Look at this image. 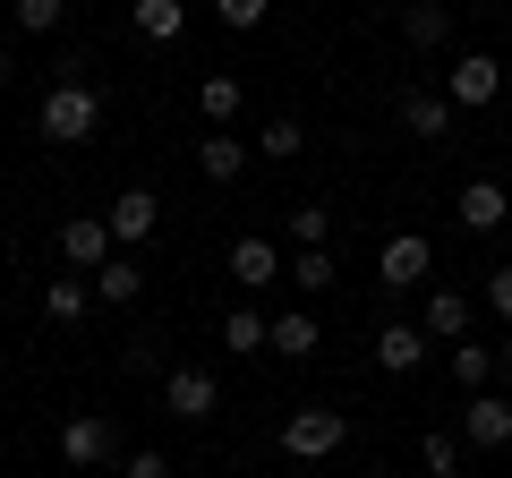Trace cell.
Masks as SVG:
<instances>
[{
    "mask_svg": "<svg viewBox=\"0 0 512 478\" xmlns=\"http://www.w3.org/2000/svg\"><path fill=\"white\" fill-rule=\"evenodd\" d=\"M43 308H52L60 325H77V316H86V282H77V274H60L52 291H43Z\"/></svg>",
    "mask_w": 512,
    "mask_h": 478,
    "instance_id": "603a6c76",
    "label": "cell"
},
{
    "mask_svg": "<svg viewBox=\"0 0 512 478\" xmlns=\"http://www.w3.org/2000/svg\"><path fill=\"white\" fill-rule=\"evenodd\" d=\"M291 239L299 248H325V205H291Z\"/></svg>",
    "mask_w": 512,
    "mask_h": 478,
    "instance_id": "4316f807",
    "label": "cell"
},
{
    "mask_svg": "<svg viewBox=\"0 0 512 478\" xmlns=\"http://www.w3.org/2000/svg\"><path fill=\"white\" fill-rule=\"evenodd\" d=\"M60 453H69L77 470H94V461L111 453V427L103 419H69V427H60Z\"/></svg>",
    "mask_w": 512,
    "mask_h": 478,
    "instance_id": "5bb4252c",
    "label": "cell"
},
{
    "mask_svg": "<svg viewBox=\"0 0 512 478\" xmlns=\"http://www.w3.org/2000/svg\"><path fill=\"white\" fill-rule=\"evenodd\" d=\"M402 35L419 43V52H436V43L453 35V9H444V0H410V9H402Z\"/></svg>",
    "mask_w": 512,
    "mask_h": 478,
    "instance_id": "7c38bea8",
    "label": "cell"
},
{
    "mask_svg": "<svg viewBox=\"0 0 512 478\" xmlns=\"http://www.w3.org/2000/svg\"><path fill=\"white\" fill-rule=\"evenodd\" d=\"M214 9H222V26H265L274 0H214Z\"/></svg>",
    "mask_w": 512,
    "mask_h": 478,
    "instance_id": "f1b7e54d",
    "label": "cell"
},
{
    "mask_svg": "<svg viewBox=\"0 0 512 478\" xmlns=\"http://www.w3.org/2000/svg\"><path fill=\"white\" fill-rule=\"evenodd\" d=\"M128 18H137V35H146V43H180L188 9H180V0H137V9H128Z\"/></svg>",
    "mask_w": 512,
    "mask_h": 478,
    "instance_id": "9a60e30c",
    "label": "cell"
},
{
    "mask_svg": "<svg viewBox=\"0 0 512 478\" xmlns=\"http://www.w3.org/2000/svg\"><path fill=\"white\" fill-rule=\"evenodd\" d=\"M222 350H274V325H265L256 308H231L222 316Z\"/></svg>",
    "mask_w": 512,
    "mask_h": 478,
    "instance_id": "e0dca14e",
    "label": "cell"
},
{
    "mask_svg": "<svg viewBox=\"0 0 512 478\" xmlns=\"http://www.w3.org/2000/svg\"><path fill=\"white\" fill-rule=\"evenodd\" d=\"M487 368H495V359H487V342H461V350H453V376H461L470 393L487 385Z\"/></svg>",
    "mask_w": 512,
    "mask_h": 478,
    "instance_id": "d4e9b609",
    "label": "cell"
},
{
    "mask_svg": "<svg viewBox=\"0 0 512 478\" xmlns=\"http://www.w3.org/2000/svg\"><path fill=\"white\" fill-rule=\"evenodd\" d=\"M504 368H512V342H504Z\"/></svg>",
    "mask_w": 512,
    "mask_h": 478,
    "instance_id": "d6a6232c",
    "label": "cell"
},
{
    "mask_svg": "<svg viewBox=\"0 0 512 478\" xmlns=\"http://www.w3.org/2000/svg\"><path fill=\"white\" fill-rule=\"evenodd\" d=\"M427 333H444V342L470 333V299H461V291H427Z\"/></svg>",
    "mask_w": 512,
    "mask_h": 478,
    "instance_id": "ffe728a7",
    "label": "cell"
},
{
    "mask_svg": "<svg viewBox=\"0 0 512 478\" xmlns=\"http://www.w3.org/2000/svg\"><path fill=\"white\" fill-rule=\"evenodd\" d=\"M111 239H120V248H137V239L154 231V188H128V197H111Z\"/></svg>",
    "mask_w": 512,
    "mask_h": 478,
    "instance_id": "9c48e42d",
    "label": "cell"
},
{
    "mask_svg": "<svg viewBox=\"0 0 512 478\" xmlns=\"http://www.w3.org/2000/svg\"><path fill=\"white\" fill-rule=\"evenodd\" d=\"M495 77H504V69H495L487 52H461V60H453V103H461V111L495 103Z\"/></svg>",
    "mask_w": 512,
    "mask_h": 478,
    "instance_id": "ba28073f",
    "label": "cell"
},
{
    "mask_svg": "<svg viewBox=\"0 0 512 478\" xmlns=\"http://www.w3.org/2000/svg\"><path fill=\"white\" fill-rule=\"evenodd\" d=\"M282 444H291L299 461H325L333 444H342V410H291V419H282Z\"/></svg>",
    "mask_w": 512,
    "mask_h": 478,
    "instance_id": "7a4b0ae2",
    "label": "cell"
},
{
    "mask_svg": "<svg viewBox=\"0 0 512 478\" xmlns=\"http://www.w3.org/2000/svg\"><path fill=\"white\" fill-rule=\"evenodd\" d=\"M0 86H9V52H0Z\"/></svg>",
    "mask_w": 512,
    "mask_h": 478,
    "instance_id": "1f68e13d",
    "label": "cell"
},
{
    "mask_svg": "<svg viewBox=\"0 0 512 478\" xmlns=\"http://www.w3.org/2000/svg\"><path fill=\"white\" fill-rule=\"evenodd\" d=\"M316 342H325V333H316V316H274V350H282V359H308Z\"/></svg>",
    "mask_w": 512,
    "mask_h": 478,
    "instance_id": "44dd1931",
    "label": "cell"
},
{
    "mask_svg": "<svg viewBox=\"0 0 512 478\" xmlns=\"http://www.w3.org/2000/svg\"><path fill=\"white\" fill-rule=\"evenodd\" d=\"M120 478H171V461H163V453H137V461H128Z\"/></svg>",
    "mask_w": 512,
    "mask_h": 478,
    "instance_id": "4dcf8cb0",
    "label": "cell"
},
{
    "mask_svg": "<svg viewBox=\"0 0 512 478\" xmlns=\"http://www.w3.org/2000/svg\"><path fill=\"white\" fill-rule=\"evenodd\" d=\"M163 410H171V419H214V376H205V368H180V376L163 385Z\"/></svg>",
    "mask_w": 512,
    "mask_h": 478,
    "instance_id": "5b68a950",
    "label": "cell"
},
{
    "mask_svg": "<svg viewBox=\"0 0 512 478\" xmlns=\"http://www.w3.org/2000/svg\"><path fill=\"white\" fill-rule=\"evenodd\" d=\"M94 120H103V94H94L86 77H60V86L43 94V137H52V146H86Z\"/></svg>",
    "mask_w": 512,
    "mask_h": 478,
    "instance_id": "6da1fadb",
    "label": "cell"
},
{
    "mask_svg": "<svg viewBox=\"0 0 512 478\" xmlns=\"http://www.w3.org/2000/svg\"><path fill=\"white\" fill-rule=\"evenodd\" d=\"M291 282H299V291H325V282H333V257H325V248H299Z\"/></svg>",
    "mask_w": 512,
    "mask_h": 478,
    "instance_id": "484cf974",
    "label": "cell"
},
{
    "mask_svg": "<svg viewBox=\"0 0 512 478\" xmlns=\"http://www.w3.org/2000/svg\"><path fill=\"white\" fill-rule=\"evenodd\" d=\"M453 214H461V231H495V222L512 214V197H504L495 180H470V188L453 197Z\"/></svg>",
    "mask_w": 512,
    "mask_h": 478,
    "instance_id": "8992f818",
    "label": "cell"
},
{
    "mask_svg": "<svg viewBox=\"0 0 512 478\" xmlns=\"http://www.w3.org/2000/svg\"><path fill=\"white\" fill-rule=\"evenodd\" d=\"M402 120H410L419 137H444V129H453V94H410Z\"/></svg>",
    "mask_w": 512,
    "mask_h": 478,
    "instance_id": "ac0fdd59",
    "label": "cell"
},
{
    "mask_svg": "<svg viewBox=\"0 0 512 478\" xmlns=\"http://www.w3.org/2000/svg\"><path fill=\"white\" fill-rule=\"evenodd\" d=\"M419 350H427V325H384V333H376V359H384L393 376L419 368Z\"/></svg>",
    "mask_w": 512,
    "mask_h": 478,
    "instance_id": "4fadbf2b",
    "label": "cell"
},
{
    "mask_svg": "<svg viewBox=\"0 0 512 478\" xmlns=\"http://www.w3.org/2000/svg\"><path fill=\"white\" fill-rule=\"evenodd\" d=\"M60 18H69V0H18V26H26V35H52Z\"/></svg>",
    "mask_w": 512,
    "mask_h": 478,
    "instance_id": "cb8c5ba5",
    "label": "cell"
},
{
    "mask_svg": "<svg viewBox=\"0 0 512 478\" xmlns=\"http://www.w3.org/2000/svg\"><path fill=\"white\" fill-rule=\"evenodd\" d=\"M231 282H248V291L282 282V257H274V239H239V248H231Z\"/></svg>",
    "mask_w": 512,
    "mask_h": 478,
    "instance_id": "30bf717a",
    "label": "cell"
},
{
    "mask_svg": "<svg viewBox=\"0 0 512 478\" xmlns=\"http://www.w3.org/2000/svg\"><path fill=\"white\" fill-rule=\"evenodd\" d=\"M487 299H495V316L512 325V265H495V274H487Z\"/></svg>",
    "mask_w": 512,
    "mask_h": 478,
    "instance_id": "f546056e",
    "label": "cell"
},
{
    "mask_svg": "<svg viewBox=\"0 0 512 478\" xmlns=\"http://www.w3.org/2000/svg\"><path fill=\"white\" fill-rule=\"evenodd\" d=\"M94 291H103V299H111V308H128V299L146 291V274H137V257H111V265H103V274H94Z\"/></svg>",
    "mask_w": 512,
    "mask_h": 478,
    "instance_id": "d6986e66",
    "label": "cell"
},
{
    "mask_svg": "<svg viewBox=\"0 0 512 478\" xmlns=\"http://www.w3.org/2000/svg\"><path fill=\"white\" fill-rule=\"evenodd\" d=\"M427 282V239L402 231V239H384V291H419Z\"/></svg>",
    "mask_w": 512,
    "mask_h": 478,
    "instance_id": "277c9868",
    "label": "cell"
},
{
    "mask_svg": "<svg viewBox=\"0 0 512 478\" xmlns=\"http://www.w3.org/2000/svg\"><path fill=\"white\" fill-rule=\"evenodd\" d=\"M299 146H308V137H299V120H265V129H256V154H274V163H291Z\"/></svg>",
    "mask_w": 512,
    "mask_h": 478,
    "instance_id": "7402d4cb",
    "label": "cell"
},
{
    "mask_svg": "<svg viewBox=\"0 0 512 478\" xmlns=\"http://www.w3.org/2000/svg\"><path fill=\"white\" fill-rule=\"evenodd\" d=\"M461 436H470V444H487V453H495V444H512V402L478 393V402L461 410Z\"/></svg>",
    "mask_w": 512,
    "mask_h": 478,
    "instance_id": "52a82bcc",
    "label": "cell"
},
{
    "mask_svg": "<svg viewBox=\"0 0 512 478\" xmlns=\"http://www.w3.org/2000/svg\"><path fill=\"white\" fill-rule=\"evenodd\" d=\"M111 248H120V239H111V222H103V214H77L69 231H60V257H69V265H86V274H103V265H111Z\"/></svg>",
    "mask_w": 512,
    "mask_h": 478,
    "instance_id": "3957f363",
    "label": "cell"
},
{
    "mask_svg": "<svg viewBox=\"0 0 512 478\" xmlns=\"http://www.w3.org/2000/svg\"><path fill=\"white\" fill-rule=\"evenodd\" d=\"M197 171H205V180H222V188H231L239 171H248V146H239L231 129H214V137H205V146H197Z\"/></svg>",
    "mask_w": 512,
    "mask_h": 478,
    "instance_id": "8fae6325",
    "label": "cell"
},
{
    "mask_svg": "<svg viewBox=\"0 0 512 478\" xmlns=\"http://www.w3.org/2000/svg\"><path fill=\"white\" fill-rule=\"evenodd\" d=\"M197 103H205V120H214V129H231V120H239V103H248V94H239V77H205V86H197Z\"/></svg>",
    "mask_w": 512,
    "mask_h": 478,
    "instance_id": "2e32d148",
    "label": "cell"
},
{
    "mask_svg": "<svg viewBox=\"0 0 512 478\" xmlns=\"http://www.w3.org/2000/svg\"><path fill=\"white\" fill-rule=\"evenodd\" d=\"M453 461H461V444L444 436V427H427V470H436V478H453Z\"/></svg>",
    "mask_w": 512,
    "mask_h": 478,
    "instance_id": "83f0119b",
    "label": "cell"
}]
</instances>
